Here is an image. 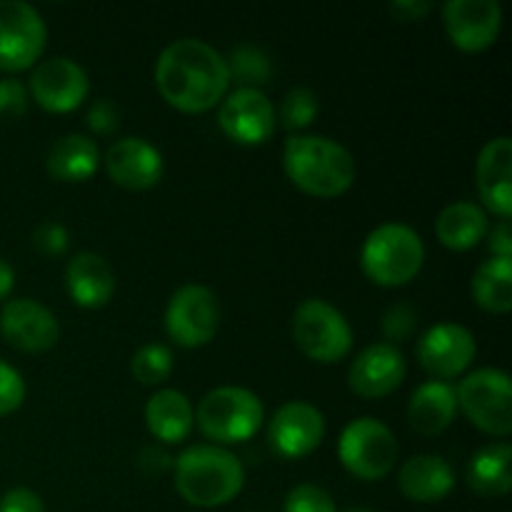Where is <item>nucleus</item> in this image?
Here are the masks:
<instances>
[{
	"label": "nucleus",
	"mask_w": 512,
	"mask_h": 512,
	"mask_svg": "<svg viewBox=\"0 0 512 512\" xmlns=\"http://www.w3.org/2000/svg\"><path fill=\"white\" fill-rule=\"evenodd\" d=\"M155 85L173 108L183 113H205L228 93V63L205 40H173L155 63Z\"/></svg>",
	"instance_id": "1"
},
{
	"label": "nucleus",
	"mask_w": 512,
	"mask_h": 512,
	"mask_svg": "<svg viewBox=\"0 0 512 512\" xmlns=\"http://www.w3.org/2000/svg\"><path fill=\"white\" fill-rule=\"evenodd\" d=\"M283 168L293 185L315 198H338L355 183L350 150L323 135H290L283 148Z\"/></svg>",
	"instance_id": "2"
},
{
	"label": "nucleus",
	"mask_w": 512,
	"mask_h": 512,
	"mask_svg": "<svg viewBox=\"0 0 512 512\" xmlns=\"http://www.w3.org/2000/svg\"><path fill=\"white\" fill-rule=\"evenodd\" d=\"M243 485L245 470L240 460L218 445H193L175 460V488L195 508L228 505Z\"/></svg>",
	"instance_id": "3"
},
{
	"label": "nucleus",
	"mask_w": 512,
	"mask_h": 512,
	"mask_svg": "<svg viewBox=\"0 0 512 512\" xmlns=\"http://www.w3.org/2000/svg\"><path fill=\"white\" fill-rule=\"evenodd\" d=\"M425 248L420 235L405 223H385L365 238L360 265L373 283L400 288L420 273Z\"/></svg>",
	"instance_id": "4"
},
{
	"label": "nucleus",
	"mask_w": 512,
	"mask_h": 512,
	"mask_svg": "<svg viewBox=\"0 0 512 512\" xmlns=\"http://www.w3.org/2000/svg\"><path fill=\"white\" fill-rule=\"evenodd\" d=\"M263 403L258 395L238 385H223L203 395L195 410L203 435L215 443H245L263 425Z\"/></svg>",
	"instance_id": "5"
},
{
	"label": "nucleus",
	"mask_w": 512,
	"mask_h": 512,
	"mask_svg": "<svg viewBox=\"0 0 512 512\" xmlns=\"http://www.w3.org/2000/svg\"><path fill=\"white\" fill-rule=\"evenodd\" d=\"M458 408L468 415L470 423L483 433L505 438L512 430V385L508 373L498 368L473 370L460 380Z\"/></svg>",
	"instance_id": "6"
},
{
	"label": "nucleus",
	"mask_w": 512,
	"mask_h": 512,
	"mask_svg": "<svg viewBox=\"0 0 512 512\" xmlns=\"http://www.w3.org/2000/svg\"><path fill=\"white\" fill-rule=\"evenodd\" d=\"M293 340L300 353L315 363H338L353 348V330L338 308L310 298L295 308Z\"/></svg>",
	"instance_id": "7"
},
{
	"label": "nucleus",
	"mask_w": 512,
	"mask_h": 512,
	"mask_svg": "<svg viewBox=\"0 0 512 512\" xmlns=\"http://www.w3.org/2000/svg\"><path fill=\"white\" fill-rule=\"evenodd\" d=\"M343 468L360 480H383L398 460V440L393 430L375 418H358L345 425L338 440Z\"/></svg>",
	"instance_id": "8"
},
{
	"label": "nucleus",
	"mask_w": 512,
	"mask_h": 512,
	"mask_svg": "<svg viewBox=\"0 0 512 512\" xmlns=\"http://www.w3.org/2000/svg\"><path fill=\"white\" fill-rule=\"evenodd\" d=\"M48 43L45 20L23 0H0V70H28Z\"/></svg>",
	"instance_id": "9"
},
{
	"label": "nucleus",
	"mask_w": 512,
	"mask_h": 512,
	"mask_svg": "<svg viewBox=\"0 0 512 512\" xmlns=\"http://www.w3.org/2000/svg\"><path fill=\"white\" fill-rule=\"evenodd\" d=\"M220 325V305L205 285H183L165 308V333L180 348H200L215 338Z\"/></svg>",
	"instance_id": "10"
},
{
	"label": "nucleus",
	"mask_w": 512,
	"mask_h": 512,
	"mask_svg": "<svg viewBox=\"0 0 512 512\" xmlns=\"http://www.w3.org/2000/svg\"><path fill=\"white\" fill-rule=\"evenodd\" d=\"M218 123L240 145H263L275 133V108L260 88H238L220 100Z\"/></svg>",
	"instance_id": "11"
},
{
	"label": "nucleus",
	"mask_w": 512,
	"mask_h": 512,
	"mask_svg": "<svg viewBox=\"0 0 512 512\" xmlns=\"http://www.w3.org/2000/svg\"><path fill=\"white\" fill-rule=\"evenodd\" d=\"M478 345L475 335L460 323H438L418 340V363L438 380L463 375L473 363Z\"/></svg>",
	"instance_id": "12"
},
{
	"label": "nucleus",
	"mask_w": 512,
	"mask_h": 512,
	"mask_svg": "<svg viewBox=\"0 0 512 512\" xmlns=\"http://www.w3.org/2000/svg\"><path fill=\"white\" fill-rule=\"evenodd\" d=\"M0 333L20 353H45L60 340V323L38 300L15 298L0 310Z\"/></svg>",
	"instance_id": "13"
},
{
	"label": "nucleus",
	"mask_w": 512,
	"mask_h": 512,
	"mask_svg": "<svg viewBox=\"0 0 512 512\" xmlns=\"http://www.w3.org/2000/svg\"><path fill=\"white\" fill-rule=\"evenodd\" d=\"M270 445L280 458L298 460L318 450L325 438V418L315 405L290 400L275 410L268 430Z\"/></svg>",
	"instance_id": "14"
},
{
	"label": "nucleus",
	"mask_w": 512,
	"mask_h": 512,
	"mask_svg": "<svg viewBox=\"0 0 512 512\" xmlns=\"http://www.w3.org/2000/svg\"><path fill=\"white\" fill-rule=\"evenodd\" d=\"M88 90V73L75 60L63 55L43 60L30 78V93L35 103L50 113H70L80 108L88 98Z\"/></svg>",
	"instance_id": "15"
},
{
	"label": "nucleus",
	"mask_w": 512,
	"mask_h": 512,
	"mask_svg": "<svg viewBox=\"0 0 512 512\" xmlns=\"http://www.w3.org/2000/svg\"><path fill=\"white\" fill-rule=\"evenodd\" d=\"M443 23L453 45L465 53H480L498 40L503 10L495 0H448Z\"/></svg>",
	"instance_id": "16"
},
{
	"label": "nucleus",
	"mask_w": 512,
	"mask_h": 512,
	"mask_svg": "<svg viewBox=\"0 0 512 512\" xmlns=\"http://www.w3.org/2000/svg\"><path fill=\"white\" fill-rule=\"evenodd\" d=\"M408 363L393 343H375L353 360L348 383L360 398H385L403 385Z\"/></svg>",
	"instance_id": "17"
},
{
	"label": "nucleus",
	"mask_w": 512,
	"mask_h": 512,
	"mask_svg": "<svg viewBox=\"0 0 512 512\" xmlns=\"http://www.w3.org/2000/svg\"><path fill=\"white\" fill-rule=\"evenodd\" d=\"M105 170L128 190H148L163 178V155L143 138H120L108 148L103 158Z\"/></svg>",
	"instance_id": "18"
},
{
	"label": "nucleus",
	"mask_w": 512,
	"mask_h": 512,
	"mask_svg": "<svg viewBox=\"0 0 512 512\" xmlns=\"http://www.w3.org/2000/svg\"><path fill=\"white\" fill-rule=\"evenodd\" d=\"M480 198L485 208L493 210L500 220L512 215V140L508 135L493 138L478 155L475 163Z\"/></svg>",
	"instance_id": "19"
},
{
	"label": "nucleus",
	"mask_w": 512,
	"mask_h": 512,
	"mask_svg": "<svg viewBox=\"0 0 512 512\" xmlns=\"http://www.w3.org/2000/svg\"><path fill=\"white\" fill-rule=\"evenodd\" d=\"M65 288L80 308H103L115 293L113 268L93 250L75 253L65 268Z\"/></svg>",
	"instance_id": "20"
},
{
	"label": "nucleus",
	"mask_w": 512,
	"mask_h": 512,
	"mask_svg": "<svg viewBox=\"0 0 512 512\" xmlns=\"http://www.w3.org/2000/svg\"><path fill=\"white\" fill-rule=\"evenodd\" d=\"M398 485L413 503H440L455 488V473L440 455H415L400 468Z\"/></svg>",
	"instance_id": "21"
},
{
	"label": "nucleus",
	"mask_w": 512,
	"mask_h": 512,
	"mask_svg": "<svg viewBox=\"0 0 512 512\" xmlns=\"http://www.w3.org/2000/svg\"><path fill=\"white\" fill-rule=\"evenodd\" d=\"M458 415V398L453 385L443 380H428L420 385L408 403V423L418 435H440Z\"/></svg>",
	"instance_id": "22"
},
{
	"label": "nucleus",
	"mask_w": 512,
	"mask_h": 512,
	"mask_svg": "<svg viewBox=\"0 0 512 512\" xmlns=\"http://www.w3.org/2000/svg\"><path fill=\"white\" fill-rule=\"evenodd\" d=\"M193 405L180 390H158L145 405V425L163 443H183L193 430Z\"/></svg>",
	"instance_id": "23"
},
{
	"label": "nucleus",
	"mask_w": 512,
	"mask_h": 512,
	"mask_svg": "<svg viewBox=\"0 0 512 512\" xmlns=\"http://www.w3.org/2000/svg\"><path fill=\"white\" fill-rule=\"evenodd\" d=\"M45 168L60 183H83L100 168V150L85 135H65L48 150Z\"/></svg>",
	"instance_id": "24"
},
{
	"label": "nucleus",
	"mask_w": 512,
	"mask_h": 512,
	"mask_svg": "<svg viewBox=\"0 0 512 512\" xmlns=\"http://www.w3.org/2000/svg\"><path fill=\"white\" fill-rule=\"evenodd\" d=\"M468 485L480 498H503L512 488V448L493 443L480 448L468 463Z\"/></svg>",
	"instance_id": "25"
},
{
	"label": "nucleus",
	"mask_w": 512,
	"mask_h": 512,
	"mask_svg": "<svg viewBox=\"0 0 512 512\" xmlns=\"http://www.w3.org/2000/svg\"><path fill=\"white\" fill-rule=\"evenodd\" d=\"M438 240L450 250H470L488 235V215L470 200L448 205L435 220Z\"/></svg>",
	"instance_id": "26"
},
{
	"label": "nucleus",
	"mask_w": 512,
	"mask_h": 512,
	"mask_svg": "<svg viewBox=\"0 0 512 512\" xmlns=\"http://www.w3.org/2000/svg\"><path fill=\"white\" fill-rule=\"evenodd\" d=\"M475 303L488 313H510L512 308V258H490L475 270L473 283Z\"/></svg>",
	"instance_id": "27"
},
{
	"label": "nucleus",
	"mask_w": 512,
	"mask_h": 512,
	"mask_svg": "<svg viewBox=\"0 0 512 512\" xmlns=\"http://www.w3.org/2000/svg\"><path fill=\"white\" fill-rule=\"evenodd\" d=\"M225 63H228L230 78L238 80L240 88H258V85L268 83L270 73H273L268 55L255 45H238Z\"/></svg>",
	"instance_id": "28"
},
{
	"label": "nucleus",
	"mask_w": 512,
	"mask_h": 512,
	"mask_svg": "<svg viewBox=\"0 0 512 512\" xmlns=\"http://www.w3.org/2000/svg\"><path fill=\"white\" fill-rule=\"evenodd\" d=\"M130 370L143 385H160L173 373V353L168 345L148 343L133 355Z\"/></svg>",
	"instance_id": "29"
},
{
	"label": "nucleus",
	"mask_w": 512,
	"mask_h": 512,
	"mask_svg": "<svg viewBox=\"0 0 512 512\" xmlns=\"http://www.w3.org/2000/svg\"><path fill=\"white\" fill-rule=\"evenodd\" d=\"M318 115V98L308 88H293L285 93L283 105H280V120L285 130H303Z\"/></svg>",
	"instance_id": "30"
},
{
	"label": "nucleus",
	"mask_w": 512,
	"mask_h": 512,
	"mask_svg": "<svg viewBox=\"0 0 512 512\" xmlns=\"http://www.w3.org/2000/svg\"><path fill=\"white\" fill-rule=\"evenodd\" d=\"M283 512H338L333 498L320 485L303 483L293 488L285 498Z\"/></svg>",
	"instance_id": "31"
},
{
	"label": "nucleus",
	"mask_w": 512,
	"mask_h": 512,
	"mask_svg": "<svg viewBox=\"0 0 512 512\" xmlns=\"http://www.w3.org/2000/svg\"><path fill=\"white\" fill-rule=\"evenodd\" d=\"M25 400V380L13 365L0 360V418L15 413Z\"/></svg>",
	"instance_id": "32"
},
{
	"label": "nucleus",
	"mask_w": 512,
	"mask_h": 512,
	"mask_svg": "<svg viewBox=\"0 0 512 512\" xmlns=\"http://www.w3.org/2000/svg\"><path fill=\"white\" fill-rule=\"evenodd\" d=\"M415 328H418V313L410 305L398 303L393 308H388V313L383 318L385 338L400 343V340H408L415 333Z\"/></svg>",
	"instance_id": "33"
},
{
	"label": "nucleus",
	"mask_w": 512,
	"mask_h": 512,
	"mask_svg": "<svg viewBox=\"0 0 512 512\" xmlns=\"http://www.w3.org/2000/svg\"><path fill=\"white\" fill-rule=\"evenodd\" d=\"M33 245L45 258H58V255H63L68 250V230L60 223L45 220V223H40L33 230Z\"/></svg>",
	"instance_id": "34"
},
{
	"label": "nucleus",
	"mask_w": 512,
	"mask_h": 512,
	"mask_svg": "<svg viewBox=\"0 0 512 512\" xmlns=\"http://www.w3.org/2000/svg\"><path fill=\"white\" fill-rule=\"evenodd\" d=\"M28 110V90L20 80H0V120H15Z\"/></svg>",
	"instance_id": "35"
},
{
	"label": "nucleus",
	"mask_w": 512,
	"mask_h": 512,
	"mask_svg": "<svg viewBox=\"0 0 512 512\" xmlns=\"http://www.w3.org/2000/svg\"><path fill=\"white\" fill-rule=\"evenodd\" d=\"M120 125V113L118 105L108 98L95 100L88 108V128L98 135H110L115 133Z\"/></svg>",
	"instance_id": "36"
},
{
	"label": "nucleus",
	"mask_w": 512,
	"mask_h": 512,
	"mask_svg": "<svg viewBox=\"0 0 512 512\" xmlns=\"http://www.w3.org/2000/svg\"><path fill=\"white\" fill-rule=\"evenodd\" d=\"M0 512H45V505L33 490L13 488L0 498Z\"/></svg>",
	"instance_id": "37"
},
{
	"label": "nucleus",
	"mask_w": 512,
	"mask_h": 512,
	"mask_svg": "<svg viewBox=\"0 0 512 512\" xmlns=\"http://www.w3.org/2000/svg\"><path fill=\"white\" fill-rule=\"evenodd\" d=\"M488 248L493 258H512V228L510 220H500L488 235Z\"/></svg>",
	"instance_id": "38"
},
{
	"label": "nucleus",
	"mask_w": 512,
	"mask_h": 512,
	"mask_svg": "<svg viewBox=\"0 0 512 512\" xmlns=\"http://www.w3.org/2000/svg\"><path fill=\"white\" fill-rule=\"evenodd\" d=\"M390 13L403 23H410V20L425 18L430 13V3H425V0H398V3L390 5Z\"/></svg>",
	"instance_id": "39"
},
{
	"label": "nucleus",
	"mask_w": 512,
	"mask_h": 512,
	"mask_svg": "<svg viewBox=\"0 0 512 512\" xmlns=\"http://www.w3.org/2000/svg\"><path fill=\"white\" fill-rule=\"evenodd\" d=\"M168 465H170V458L160 448H145L143 453H140V468H143L145 473L160 475Z\"/></svg>",
	"instance_id": "40"
},
{
	"label": "nucleus",
	"mask_w": 512,
	"mask_h": 512,
	"mask_svg": "<svg viewBox=\"0 0 512 512\" xmlns=\"http://www.w3.org/2000/svg\"><path fill=\"white\" fill-rule=\"evenodd\" d=\"M13 285H15V270L10 268L8 260L0 258V300H5L10 293H13Z\"/></svg>",
	"instance_id": "41"
},
{
	"label": "nucleus",
	"mask_w": 512,
	"mask_h": 512,
	"mask_svg": "<svg viewBox=\"0 0 512 512\" xmlns=\"http://www.w3.org/2000/svg\"><path fill=\"white\" fill-rule=\"evenodd\" d=\"M348 512H373V510H365V508H353V510H348Z\"/></svg>",
	"instance_id": "42"
}]
</instances>
